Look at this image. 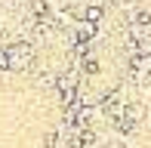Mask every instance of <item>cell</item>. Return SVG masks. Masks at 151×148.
<instances>
[{"mask_svg":"<svg viewBox=\"0 0 151 148\" xmlns=\"http://www.w3.org/2000/svg\"><path fill=\"white\" fill-rule=\"evenodd\" d=\"M102 12H105V9H102L99 3H90V6H86V9H83V12H80V16H83L86 22H93V25H96V22H99V19H102Z\"/></svg>","mask_w":151,"mask_h":148,"instance_id":"obj_4","label":"cell"},{"mask_svg":"<svg viewBox=\"0 0 151 148\" xmlns=\"http://www.w3.org/2000/svg\"><path fill=\"white\" fill-rule=\"evenodd\" d=\"M83 71H86V74H99V62L86 56V59H83Z\"/></svg>","mask_w":151,"mask_h":148,"instance_id":"obj_5","label":"cell"},{"mask_svg":"<svg viewBox=\"0 0 151 148\" xmlns=\"http://www.w3.org/2000/svg\"><path fill=\"white\" fill-rule=\"evenodd\" d=\"M74 37H77L80 43L93 40V37H96V25H93V22H86V19H80V22L74 25Z\"/></svg>","mask_w":151,"mask_h":148,"instance_id":"obj_3","label":"cell"},{"mask_svg":"<svg viewBox=\"0 0 151 148\" xmlns=\"http://www.w3.org/2000/svg\"><path fill=\"white\" fill-rule=\"evenodd\" d=\"M6 59H9V71H25L34 62V46L28 40H16L6 46Z\"/></svg>","mask_w":151,"mask_h":148,"instance_id":"obj_1","label":"cell"},{"mask_svg":"<svg viewBox=\"0 0 151 148\" xmlns=\"http://www.w3.org/2000/svg\"><path fill=\"white\" fill-rule=\"evenodd\" d=\"M142 120H145V105H142V102H127V105H123V114L114 120V124H117L120 133H129L136 124H142Z\"/></svg>","mask_w":151,"mask_h":148,"instance_id":"obj_2","label":"cell"}]
</instances>
